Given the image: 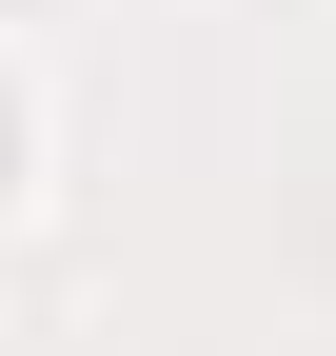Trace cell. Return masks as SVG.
<instances>
[{"label": "cell", "instance_id": "cell-1", "mask_svg": "<svg viewBox=\"0 0 336 356\" xmlns=\"http://www.w3.org/2000/svg\"><path fill=\"white\" fill-rule=\"evenodd\" d=\"M0 159H20V79H0ZM0 198H20V178H0Z\"/></svg>", "mask_w": 336, "mask_h": 356}]
</instances>
